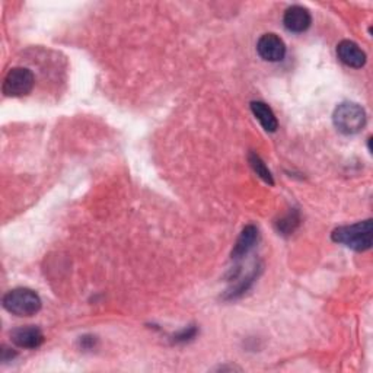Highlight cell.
Masks as SVG:
<instances>
[{"label": "cell", "mask_w": 373, "mask_h": 373, "mask_svg": "<svg viewBox=\"0 0 373 373\" xmlns=\"http://www.w3.org/2000/svg\"><path fill=\"white\" fill-rule=\"evenodd\" d=\"M251 111L255 116V118L261 123L265 131L275 133L277 130L279 121L273 110H271L265 103H262V101H254V103H251Z\"/></svg>", "instance_id": "30bf717a"}, {"label": "cell", "mask_w": 373, "mask_h": 373, "mask_svg": "<svg viewBox=\"0 0 373 373\" xmlns=\"http://www.w3.org/2000/svg\"><path fill=\"white\" fill-rule=\"evenodd\" d=\"M297 225H299V216H297L296 212H293V213H289L287 216H285L282 220L277 222V229H279V232L289 235L297 228Z\"/></svg>", "instance_id": "7c38bea8"}, {"label": "cell", "mask_w": 373, "mask_h": 373, "mask_svg": "<svg viewBox=\"0 0 373 373\" xmlns=\"http://www.w3.org/2000/svg\"><path fill=\"white\" fill-rule=\"evenodd\" d=\"M283 24H285L286 29H289L290 32L300 34L311 26L312 16L307 8L295 5V6H290L286 9L285 16H283Z\"/></svg>", "instance_id": "52a82bcc"}, {"label": "cell", "mask_w": 373, "mask_h": 373, "mask_svg": "<svg viewBox=\"0 0 373 373\" xmlns=\"http://www.w3.org/2000/svg\"><path fill=\"white\" fill-rule=\"evenodd\" d=\"M372 220H363L353 225L340 226L332 230L331 238L334 242L342 244L350 250L363 252L372 248V236H373Z\"/></svg>", "instance_id": "6da1fadb"}, {"label": "cell", "mask_w": 373, "mask_h": 373, "mask_svg": "<svg viewBox=\"0 0 373 373\" xmlns=\"http://www.w3.org/2000/svg\"><path fill=\"white\" fill-rule=\"evenodd\" d=\"M334 126L343 134H357L366 126V113L356 103H343L332 116Z\"/></svg>", "instance_id": "3957f363"}, {"label": "cell", "mask_w": 373, "mask_h": 373, "mask_svg": "<svg viewBox=\"0 0 373 373\" xmlns=\"http://www.w3.org/2000/svg\"><path fill=\"white\" fill-rule=\"evenodd\" d=\"M195 328H185L183 332H180L178 335H175V342H180V343H184V342H188L191 340V338L195 335Z\"/></svg>", "instance_id": "4fadbf2b"}, {"label": "cell", "mask_w": 373, "mask_h": 373, "mask_svg": "<svg viewBox=\"0 0 373 373\" xmlns=\"http://www.w3.org/2000/svg\"><path fill=\"white\" fill-rule=\"evenodd\" d=\"M258 241V229L254 225H248L242 229L238 241H236L233 250H232V258L240 260L245 257Z\"/></svg>", "instance_id": "9c48e42d"}, {"label": "cell", "mask_w": 373, "mask_h": 373, "mask_svg": "<svg viewBox=\"0 0 373 373\" xmlns=\"http://www.w3.org/2000/svg\"><path fill=\"white\" fill-rule=\"evenodd\" d=\"M337 56L346 66L353 69H362L366 64V53L350 40H344L337 46Z\"/></svg>", "instance_id": "ba28073f"}, {"label": "cell", "mask_w": 373, "mask_h": 373, "mask_svg": "<svg viewBox=\"0 0 373 373\" xmlns=\"http://www.w3.org/2000/svg\"><path fill=\"white\" fill-rule=\"evenodd\" d=\"M250 163L252 166V169L255 171V174L262 180L265 181L267 184L273 185L275 184V180H273V175H271L270 169L267 168V165L264 163V160L257 155V153H250Z\"/></svg>", "instance_id": "8fae6325"}, {"label": "cell", "mask_w": 373, "mask_h": 373, "mask_svg": "<svg viewBox=\"0 0 373 373\" xmlns=\"http://www.w3.org/2000/svg\"><path fill=\"white\" fill-rule=\"evenodd\" d=\"M12 343L19 349H39L44 343V334L39 327H19L11 332Z\"/></svg>", "instance_id": "8992f818"}, {"label": "cell", "mask_w": 373, "mask_h": 373, "mask_svg": "<svg viewBox=\"0 0 373 373\" xmlns=\"http://www.w3.org/2000/svg\"><path fill=\"white\" fill-rule=\"evenodd\" d=\"M41 297L28 287H18L4 296V308L16 317H32L41 310Z\"/></svg>", "instance_id": "7a4b0ae2"}, {"label": "cell", "mask_w": 373, "mask_h": 373, "mask_svg": "<svg viewBox=\"0 0 373 373\" xmlns=\"http://www.w3.org/2000/svg\"><path fill=\"white\" fill-rule=\"evenodd\" d=\"M257 51L262 60L276 63L285 58L286 44L279 36H276V34L270 32V34H264V36L258 40Z\"/></svg>", "instance_id": "5b68a950"}, {"label": "cell", "mask_w": 373, "mask_h": 373, "mask_svg": "<svg viewBox=\"0 0 373 373\" xmlns=\"http://www.w3.org/2000/svg\"><path fill=\"white\" fill-rule=\"evenodd\" d=\"M36 76L26 67H14L4 81V93L11 98H21L34 89Z\"/></svg>", "instance_id": "277c9868"}]
</instances>
